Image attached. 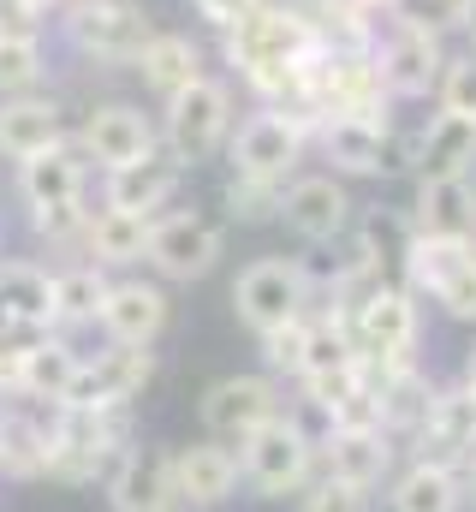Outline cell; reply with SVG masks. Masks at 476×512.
Returning <instances> with one entry per match:
<instances>
[{"label":"cell","mask_w":476,"mask_h":512,"mask_svg":"<svg viewBox=\"0 0 476 512\" xmlns=\"http://www.w3.org/2000/svg\"><path fill=\"white\" fill-rule=\"evenodd\" d=\"M435 108H447V114H471L476 120V48L471 42H465L459 54H447L441 84H435Z\"/></svg>","instance_id":"cell-36"},{"label":"cell","mask_w":476,"mask_h":512,"mask_svg":"<svg viewBox=\"0 0 476 512\" xmlns=\"http://www.w3.org/2000/svg\"><path fill=\"white\" fill-rule=\"evenodd\" d=\"M185 173H191L185 161H173L167 149H149V155H137V161H125V167H108V173H102V209L161 215V209L179 197Z\"/></svg>","instance_id":"cell-20"},{"label":"cell","mask_w":476,"mask_h":512,"mask_svg":"<svg viewBox=\"0 0 476 512\" xmlns=\"http://www.w3.org/2000/svg\"><path fill=\"white\" fill-rule=\"evenodd\" d=\"M375 66H381L393 102H423V96H435V84H441L447 42H441L435 30H411V24H393V18H387V30H381V18H375Z\"/></svg>","instance_id":"cell-11"},{"label":"cell","mask_w":476,"mask_h":512,"mask_svg":"<svg viewBox=\"0 0 476 512\" xmlns=\"http://www.w3.org/2000/svg\"><path fill=\"white\" fill-rule=\"evenodd\" d=\"M459 36L476 48V0H459Z\"/></svg>","instance_id":"cell-42"},{"label":"cell","mask_w":476,"mask_h":512,"mask_svg":"<svg viewBox=\"0 0 476 512\" xmlns=\"http://www.w3.org/2000/svg\"><path fill=\"white\" fill-rule=\"evenodd\" d=\"M387 512H465V477L429 459H411L387 483Z\"/></svg>","instance_id":"cell-32"},{"label":"cell","mask_w":476,"mask_h":512,"mask_svg":"<svg viewBox=\"0 0 476 512\" xmlns=\"http://www.w3.org/2000/svg\"><path fill=\"white\" fill-rule=\"evenodd\" d=\"M411 447H417V459H429V465H447V471H471L476 459V393L465 382L453 387H435V399H429V417H423V429L411 435Z\"/></svg>","instance_id":"cell-18"},{"label":"cell","mask_w":476,"mask_h":512,"mask_svg":"<svg viewBox=\"0 0 476 512\" xmlns=\"http://www.w3.org/2000/svg\"><path fill=\"white\" fill-rule=\"evenodd\" d=\"M108 507L114 512H191L179 501V477H173V453L155 441H131L119 453V465L102 477Z\"/></svg>","instance_id":"cell-14"},{"label":"cell","mask_w":476,"mask_h":512,"mask_svg":"<svg viewBox=\"0 0 476 512\" xmlns=\"http://www.w3.org/2000/svg\"><path fill=\"white\" fill-rule=\"evenodd\" d=\"M167 316H173V304H167V286L161 280L119 274L114 286H108V304H102L96 328H102L108 346H155L167 334Z\"/></svg>","instance_id":"cell-19"},{"label":"cell","mask_w":476,"mask_h":512,"mask_svg":"<svg viewBox=\"0 0 476 512\" xmlns=\"http://www.w3.org/2000/svg\"><path fill=\"white\" fill-rule=\"evenodd\" d=\"M322 477H340L357 489H381L393 477V435L387 429H340L322 453H316Z\"/></svg>","instance_id":"cell-26"},{"label":"cell","mask_w":476,"mask_h":512,"mask_svg":"<svg viewBox=\"0 0 476 512\" xmlns=\"http://www.w3.org/2000/svg\"><path fill=\"white\" fill-rule=\"evenodd\" d=\"M191 12H197L209 30H227L238 12H250V0H191Z\"/></svg>","instance_id":"cell-41"},{"label":"cell","mask_w":476,"mask_h":512,"mask_svg":"<svg viewBox=\"0 0 476 512\" xmlns=\"http://www.w3.org/2000/svg\"><path fill=\"white\" fill-rule=\"evenodd\" d=\"M411 245H417V227H411L405 209H369L352 239L357 262L375 280H399V286H405V268H411Z\"/></svg>","instance_id":"cell-28"},{"label":"cell","mask_w":476,"mask_h":512,"mask_svg":"<svg viewBox=\"0 0 476 512\" xmlns=\"http://www.w3.org/2000/svg\"><path fill=\"white\" fill-rule=\"evenodd\" d=\"M72 137L66 126V102L48 96V90H30V96H0V161H24L48 143Z\"/></svg>","instance_id":"cell-22"},{"label":"cell","mask_w":476,"mask_h":512,"mask_svg":"<svg viewBox=\"0 0 476 512\" xmlns=\"http://www.w3.org/2000/svg\"><path fill=\"white\" fill-rule=\"evenodd\" d=\"M405 286L417 298H435L447 322H476V245L471 239H423L411 245Z\"/></svg>","instance_id":"cell-9"},{"label":"cell","mask_w":476,"mask_h":512,"mask_svg":"<svg viewBox=\"0 0 476 512\" xmlns=\"http://www.w3.org/2000/svg\"><path fill=\"white\" fill-rule=\"evenodd\" d=\"M310 6H316V0H310ZM334 6H352V12H369V18H375V12H387L393 0H334Z\"/></svg>","instance_id":"cell-43"},{"label":"cell","mask_w":476,"mask_h":512,"mask_svg":"<svg viewBox=\"0 0 476 512\" xmlns=\"http://www.w3.org/2000/svg\"><path fill=\"white\" fill-rule=\"evenodd\" d=\"M465 387L476 393V346H471V358H465Z\"/></svg>","instance_id":"cell-45"},{"label":"cell","mask_w":476,"mask_h":512,"mask_svg":"<svg viewBox=\"0 0 476 512\" xmlns=\"http://www.w3.org/2000/svg\"><path fill=\"white\" fill-rule=\"evenodd\" d=\"M233 126H238L233 84L215 78V72H203L191 90H179L173 102H161V149H167L173 161H185V167L221 155L227 137H233Z\"/></svg>","instance_id":"cell-3"},{"label":"cell","mask_w":476,"mask_h":512,"mask_svg":"<svg viewBox=\"0 0 476 512\" xmlns=\"http://www.w3.org/2000/svg\"><path fill=\"white\" fill-rule=\"evenodd\" d=\"M30 6H42V12H48V18H60V12H66V6H72V0H30Z\"/></svg>","instance_id":"cell-44"},{"label":"cell","mask_w":476,"mask_h":512,"mask_svg":"<svg viewBox=\"0 0 476 512\" xmlns=\"http://www.w3.org/2000/svg\"><path fill=\"white\" fill-rule=\"evenodd\" d=\"M310 149L340 179H393V173L411 167V137L399 143L387 120H363V114H328V120H316L310 126Z\"/></svg>","instance_id":"cell-4"},{"label":"cell","mask_w":476,"mask_h":512,"mask_svg":"<svg viewBox=\"0 0 476 512\" xmlns=\"http://www.w3.org/2000/svg\"><path fill=\"white\" fill-rule=\"evenodd\" d=\"M72 137L90 155V167H102V173L137 161V155H149V149H161V126L137 102H90Z\"/></svg>","instance_id":"cell-15"},{"label":"cell","mask_w":476,"mask_h":512,"mask_svg":"<svg viewBox=\"0 0 476 512\" xmlns=\"http://www.w3.org/2000/svg\"><path fill=\"white\" fill-rule=\"evenodd\" d=\"M304 322L310 316H298V322H286V328H274V334H262V376H286V382H298L304 376Z\"/></svg>","instance_id":"cell-38"},{"label":"cell","mask_w":476,"mask_h":512,"mask_svg":"<svg viewBox=\"0 0 476 512\" xmlns=\"http://www.w3.org/2000/svg\"><path fill=\"white\" fill-rule=\"evenodd\" d=\"M387 18H393V24H411V30L447 36V30H459V0H393Z\"/></svg>","instance_id":"cell-39"},{"label":"cell","mask_w":476,"mask_h":512,"mask_svg":"<svg viewBox=\"0 0 476 512\" xmlns=\"http://www.w3.org/2000/svg\"><path fill=\"white\" fill-rule=\"evenodd\" d=\"M280 191H286V185H268V179H244V173H233L227 191H221V209H227V221H244V227H256V221H280Z\"/></svg>","instance_id":"cell-34"},{"label":"cell","mask_w":476,"mask_h":512,"mask_svg":"<svg viewBox=\"0 0 476 512\" xmlns=\"http://www.w3.org/2000/svg\"><path fill=\"white\" fill-rule=\"evenodd\" d=\"M48 84V36H0V96H30Z\"/></svg>","instance_id":"cell-33"},{"label":"cell","mask_w":476,"mask_h":512,"mask_svg":"<svg viewBox=\"0 0 476 512\" xmlns=\"http://www.w3.org/2000/svg\"><path fill=\"white\" fill-rule=\"evenodd\" d=\"M0 256H6V221H0Z\"/></svg>","instance_id":"cell-47"},{"label":"cell","mask_w":476,"mask_h":512,"mask_svg":"<svg viewBox=\"0 0 476 512\" xmlns=\"http://www.w3.org/2000/svg\"><path fill=\"white\" fill-rule=\"evenodd\" d=\"M316 48H322L316 18L310 12H280V6H250V12H238L233 24L221 30V60L233 66L238 78L268 72V66L316 60Z\"/></svg>","instance_id":"cell-2"},{"label":"cell","mask_w":476,"mask_h":512,"mask_svg":"<svg viewBox=\"0 0 476 512\" xmlns=\"http://www.w3.org/2000/svg\"><path fill=\"white\" fill-rule=\"evenodd\" d=\"M173 477H179V501L191 512L221 507V501H233V489H238V447L209 435V441L173 453Z\"/></svg>","instance_id":"cell-25"},{"label":"cell","mask_w":476,"mask_h":512,"mask_svg":"<svg viewBox=\"0 0 476 512\" xmlns=\"http://www.w3.org/2000/svg\"><path fill=\"white\" fill-rule=\"evenodd\" d=\"M286 405V393L274 376H221V382L203 393V429L215 441L238 447L244 435H256L262 423H274Z\"/></svg>","instance_id":"cell-17"},{"label":"cell","mask_w":476,"mask_h":512,"mask_svg":"<svg viewBox=\"0 0 476 512\" xmlns=\"http://www.w3.org/2000/svg\"><path fill=\"white\" fill-rule=\"evenodd\" d=\"M465 495H476V459H471V471H465Z\"/></svg>","instance_id":"cell-46"},{"label":"cell","mask_w":476,"mask_h":512,"mask_svg":"<svg viewBox=\"0 0 476 512\" xmlns=\"http://www.w3.org/2000/svg\"><path fill=\"white\" fill-rule=\"evenodd\" d=\"M411 167L417 179H459L476 173V120L435 108L423 126L411 131Z\"/></svg>","instance_id":"cell-21"},{"label":"cell","mask_w":476,"mask_h":512,"mask_svg":"<svg viewBox=\"0 0 476 512\" xmlns=\"http://www.w3.org/2000/svg\"><path fill=\"white\" fill-rule=\"evenodd\" d=\"M78 364H84V346H78V334H48L30 358H18V370H12V382L0 387V393H24V399H60L66 405V393L78 382Z\"/></svg>","instance_id":"cell-27"},{"label":"cell","mask_w":476,"mask_h":512,"mask_svg":"<svg viewBox=\"0 0 476 512\" xmlns=\"http://www.w3.org/2000/svg\"><path fill=\"white\" fill-rule=\"evenodd\" d=\"M310 304L316 298H310V280H304L298 256H256V262L238 268L233 280V310L256 340L286 328V322H298V316H310Z\"/></svg>","instance_id":"cell-5"},{"label":"cell","mask_w":476,"mask_h":512,"mask_svg":"<svg viewBox=\"0 0 476 512\" xmlns=\"http://www.w3.org/2000/svg\"><path fill=\"white\" fill-rule=\"evenodd\" d=\"M149 239H155V215H125V209H90L84 221V245H78V262H96V268H137L149 256Z\"/></svg>","instance_id":"cell-24"},{"label":"cell","mask_w":476,"mask_h":512,"mask_svg":"<svg viewBox=\"0 0 476 512\" xmlns=\"http://www.w3.org/2000/svg\"><path fill=\"white\" fill-rule=\"evenodd\" d=\"M298 512H375V489H357L340 477H310V489L298 495Z\"/></svg>","instance_id":"cell-37"},{"label":"cell","mask_w":476,"mask_h":512,"mask_svg":"<svg viewBox=\"0 0 476 512\" xmlns=\"http://www.w3.org/2000/svg\"><path fill=\"white\" fill-rule=\"evenodd\" d=\"M131 72L143 78V90H149L155 102H173L179 90H191V84L203 78V48H197L191 36H179V30H155Z\"/></svg>","instance_id":"cell-29"},{"label":"cell","mask_w":476,"mask_h":512,"mask_svg":"<svg viewBox=\"0 0 476 512\" xmlns=\"http://www.w3.org/2000/svg\"><path fill=\"white\" fill-rule=\"evenodd\" d=\"M0 322H42V328H54V262L0 256Z\"/></svg>","instance_id":"cell-30"},{"label":"cell","mask_w":476,"mask_h":512,"mask_svg":"<svg viewBox=\"0 0 476 512\" xmlns=\"http://www.w3.org/2000/svg\"><path fill=\"white\" fill-rule=\"evenodd\" d=\"M310 477H316V453L304 447V435L286 417H274V423H262L256 435L238 441V483L250 495L286 501V495H304Z\"/></svg>","instance_id":"cell-7"},{"label":"cell","mask_w":476,"mask_h":512,"mask_svg":"<svg viewBox=\"0 0 476 512\" xmlns=\"http://www.w3.org/2000/svg\"><path fill=\"white\" fill-rule=\"evenodd\" d=\"M155 24L137 0H72L60 12V42L84 60V66H108V72H131L137 54L149 48Z\"/></svg>","instance_id":"cell-1"},{"label":"cell","mask_w":476,"mask_h":512,"mask_svg":"<svg viewBox=\"0 0 476 512\" xmlns=\"http://www.w3.org/2000/svg\"><path fill=\"white\" fill-rule=\"evenodd\" d=\"M346 316H352V334H357V364H411L417 334H423V310H417L411 286L375 280Z\"/></svg>","instance_id":"cell-6"},{"label":"cell","mask_w":476,"mask_h":512,"mask_svg":"<svg viewBox=\"0 0 476 512\" xmlns=\"http://www.w3.org/2000/svg\"><path fill=\"white\" fill-rule=\"evenodd\" d=\"M12 191L30 215L42 209H72V203H90V155L78 149V137H60L24 161H12Z\"/></svg>","instance_id":"cell-12"},{"label":"cell","mask_w":476,"mask_h":512,"mask_svg":"<svg viewBox=\"0 0 476 512\" xmlns=\"http://www.w3.org/2000/svg\"><path fill=\"white\" fill-rule=\"evenodd\" d=\"M108 286H114V274L96 268V262H54V328L60 334L96 328V316L108 304Z\"/></svg>","instance_id":"cell-31"},{"label":"cell","mask_w":476,"mask_h":512,"mask_svg":"<svg viewBox=\"0 0 476 512\" xmlns=\"http://www.w3.org/2000/svg\"><path fill=\"white\" fill-rule=\"evenodd\" d=\"M423 239H471L476 245V173L459 179H423L417 203L405 209Z\"/></svg>","instance_id":"cell-23"},{"label":"cell","mask_w":476,"mask_h":512,"mask_svg":"<svg viewBox=\"0 0 476 512\" xmlns=\"http://www.w3.org/2000/svg\"><path fill=\"white\" fill-rule=\"evenodd\" d=\"M304 149H310V126H304L298 114H280V108L244 114V120L233 126V137H227L233 173H244V179H268V185H286V179L298 173Z\"/></svg>","instance_id":"cell-8"},{"label":"cell","mask_w":476,"mask_h":512,"mask_svg":"<svg viewBox=\"0 0 476 512\" xmlns=\"http://www.w3.org/2000/svg\"><path fill=\"white\" fill-rule=\"evenodd\" d=\"M155 382V346H96L78 364V382L66 405H137V393Z\"/></svg>","instance_id":"cell-16"},{"label":"cell","mask_w":476,"mask_h":512,"mask_svg":"<svg viewBox=\"0 0 476 512\" xmlns=\"http://www.w3.org/2000/svg\"><path fill=\"white\" fill-rule=\"evenodd\" d=\"M352 191L340 173H292L280 191V221L304 239V245H340L352 227Z\"/></svg>","instance_id":"cell-13"},{"label":"cell","mask_w":476,"mask_h":512,"mask_svg":"<svg viewBox=\"0 0 476 512\" xmlns=\"http://www.w3.org/2000/svg\"><path fill=\"white\" fill-rule=\"evenodd\" d=\"M0 36H48V12L30 0H0Z\"/></svg>","instance_id":"cell-40"},{"label":"cell","mask_w":476,"mask_h":512,"mask_svg":"<svg viewBox=\"0 0 476 512\" xmlns=\"http://www.w3.org/2000/svg\"><path fill=\"white\" fill-rule=\"evenodd\" d=\"M221 256H227V221H215L203 209H173V215H155V239H149V256L143 262L155 268V280L191 286Z\"/></svg>","instance_id":"cell-10"},{"label":"cell","mask_w":476,"mask_h":512,"mask_svg":"<svg viewBox=\"0 0 476 512\" xmlns=\"http://www.w3.org/2000/svg\"><path fill=\"white\" fill-rule=\"evenodd\" d=\"M280 417H286V423L304 435V447H310V453H322V447L340 435V423H334V405H328V399H316L310 387H298V393L280 405Z\"/></svg>","instance_id":"cell-35"}]
</instances>
